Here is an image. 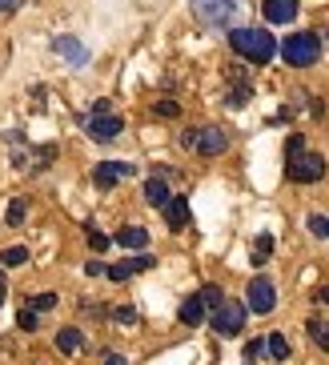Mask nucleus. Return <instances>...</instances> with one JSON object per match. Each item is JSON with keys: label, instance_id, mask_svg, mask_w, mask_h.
Instances as JSON below:
<instances>
[{"label": "nucleus", "instance_id": "obj_26", "mask_svg": "<svg viewBox=\"0 0 329 365\" xmlns=\"http://www.w3.org/2000/svg\"><path fill=\"white\" fill-rule=\"evenodd\" d=\"M56 305V293H36V297H32V309L36 313H49Z\"/></svg>", "mask_w": 329, "mask_h": 365}, {"label": "nucleus", "instance_id": "obj_6", "mask_svg": "<svg viewBox=\"0 0 329 365\" xmlns=\"http://www.w3.org/2000/svg\"><path fill=\"white\" fill-rule=\"evenodd\" d=\"M245 317H249V305H241V301H221L217 309H213L209 325L221 337H237V333L245 329Z\"/></svg>", "mask_w": 329, "mask_h": 365}, {"label": "nucleus", "instance_id": "obj_31", "mask_svg": "<svg viewBox=\"0 0 329 365\" xmlns=\"http://www.w3.org/2000/svg\"><path fill=\"white\" fill-rule=\"evenodd\" d=\"M261 354H265V341H249V345H245V357H249V361L261 357Z\"/></svg>", "mask_w": 329, "mask_h": 365}, {"label": "nucleus", "instance_id": "obj_10", "mask_svg": "<svg viewBox=\"0 0 329 365\" xmlns=\"http://www.w3.org/2000/svg\"><path fill=\"white\" fill-rule=\"evenodd\" d=\"M121 177H133V165H128V161H101V165H96V173H93V181L101 185V189H113Z\"/></svg>", "mask_w": 329, "mask_h": 365}, {"label": "nucleus", "instance_id": "obj_16", "mask_svg": "<svg viewBox=\"0 0 329 365\" xmlns=\"http://www.w3.org/2000/svg\"><path fill=\"white\" fill-rule=\"evenodd\" d=\"M169 185L161 181V177H149V181H145V201L153 205V209H165V201H169Z\"/></svg>", "mask_w": 329, "mask_h": 365}, {"label": "nucleus", "instance_id": "obj_11", "mask_svg": "<svg viewBox=\"0 0 329 365\" xmlns=\"http://www.w3.org/2000/svg\"><path fill=\"white\" fill-rule=\"evenodd\" d=\"M261 12H265L269 24H289L293 16H298V0H265Z\"/></svg>", "mask_w": 329, "mask_h": 365}, {"label": "nucleus", "instance_id": "obj_14", "mask_svg": "<svg viewBox=\"0 0 329 365\" xmlns=\"http://www.w3.org/2000/svg\"><path fill=\"white\" fill-rule=\"evenodd\" d=\"M117 245H125V249H145L149 245V229L145 225H125L117 233Z\"/></svg>", "mask_w": 329, "mask_h": 365}, {"label": "nucleus", "instance_id": "obj_8", "mask_svg": "<svg viewBox=\"0 0 329 365\" xmlns=\"http://www.w3.org/2000/svg\"><path fill=\"white\" fill-rule=\"evenodd\" d=\"M121 129H125V120L113 117V113H88L85 117V133L93 140H117Z\"/></svg>", "mask_w": 329, "mask_h": 365}, {"label": "nucleus", "instance_id": "obj_25", "mask_svg": "<svg viewBox=\"0 0 329 365\" xmlns=\"http://www.w3.org/2000/svg\"><path fill=\"white\" fill-rule=\"evenodd\" d=\"M16 322H21L24 333H36V329H41V322H36V309H21V317H16Z\"/></svg>", "mask_w": 329, "mask_h": 365}, {"label": "nucleus", "instance_id": "obj_12", "mask_svg": "<svg viewBox=\"0 0 329 365\" xmlns=\"http://www.w3.org/2000/svg\"><path fill=\"white\" fill-rule=\"evenodd\" d=\"M165 221H169L173 233L189 229V201H185V197H169V201H165Z\"/></svg>", "mask_w": 329, "mask_h": 365}, {"label": "nucleus", "instance_id": "obj_19", "mask_svg": "<svg viewBox=\"0 0 329 365\" xmlns=\"http://www.w3.org/2000/svg\"><path fill=\"white\" fill-rule=\"evenodd\" d=\"M305 329H309V337H313L321 349H329V322H321V317H309Z\"/></svg>", "mask_w": 329, "mask_h": 365}, {"label": "nucleus", "instance_id": "obj_20", "mask_svg": "<svg viewBox=\"0 0 329 365\" xmlns=\"http://www.w3.org/2000/svg\"><path fill=\"white\" fill-rule=\"evenodd\" d=\"M269 253H273V237H269V233H261V237H257L253 257H249V261H253V265H265V261H269Z\"/></svg>", "mask_w": 329, "mask_h": 365}, {"label": "nucleus", "instance_id": "obj_4", "mask_svg": "<svg viewBox=\"0 0 329 365\" xmlns=\"http://www.w3.org/2000/svg\"><path fill=\"white\" fill-rule=\"evenodd\" d=\"M285 177L289 181H298V185L321 181V177H325V157H321V153H309V149L289 153L285 157Z\"/></svg>", "mask_w": 329, "mask_h": 365}, {"label": "nucleus", "instance_id": "obj_9", "mask_svg": "<svg viewBox=\"0 0 329 365\" xmlns=\"http://www.w3.org/2000/svg\"><path fill=\"white\" fill-rule=\"evenodd\" d=\"M53 53H56V56H64V61H69L73 68L88 65V48H85L81 41H76V36H56V41H53Z\"/></svg>", "mask_w": 329, "mask_h": 365}, {"label": "nucleus", "instance_id": "obj_21", "mask_svg": "<svg viewBox=\"0 0 329 365\" xmlns=\"http://www.w3.org/2000/svg\"><path fill=\"white\" fill-rule=\"evenodd\" d=\"M24 261H29V249H24V245H12V249H4V253H0V265H9V269L24 265Z\"/></svg>", "mask_w": 329, "mask_h": 365}, {"label": "nucleus", "instance_id": "obj_18", "mask_svg": "<svg viewBox=\"0 0 329 365\" xmlns=\"http://www.w3.org/2000/svg\"><path fill=\"white\" fill-rule=\"evenodd\" d=\"M265 349H269V357H273V361H285V357H289L285 333H269V337H265Z\"/></svg>", "mask_w": 329, "mask_h": 365}, {"label": "nucleus", "instance_id": "obj_37", "mask_svg": "<svg viewBox=\"0 0 329 365\" xmlns=\"http://www.w3.org/2000/svg\"><path fill=\"white\" fill-rule=\"evenodd\" d=\"M0 305H4V293H0Z\"/></svg>", "mask_w": 329, "mask_h": 365}, {"label": "nucleus", "instance_id": "obj_24", "mask_svg": "<svg viewBox=\"0 0 329 365\" xmlns=\"http://www.w3.org/2000/svg\"><path fill=\"white\" fill-rule=\"evenodd\" d=\"M201 301H205V309H217V305H221V289H217V285H205L201 289Z\"/></svg>", "mask_w": 329, "mask_h": 365}, {"label": "nucleus", "instance_id": "obj_5", "mask_svg": "<svg viewBox=\"0 0 329 365\" xmlns=\"http://www.w3.org/2000/svg\"><path fill=\"white\" fill-rule=\"evenodd\" d=\"M181 145L193 153H201V157H221L229 149V137H225L217 125H201V129H185L181 133Z\"/></svg>", "mask_w": 329, "mask_h": 365}, {"label": "nucleus", "instance_id": "obj_3", "mask_svg": "<svg viewBox=\"0 0 329 365\" xmlns=\"http://www.w3.org/2000/svg\"><path fill=\"white\" fill-rule=\"evenodd\" d=\"M277 53L285 56V65H293V68H309V65H318L321 41H318V33H293V36H285V44H281Z\"/></svg>", "mask_w": 329, "mask_h": 365}, {"label": "nucleus", "instance_id": "obj_33", "mask_svg": "<svg viewBox=\"0 0 329 365\" xmlns=\"http://www.w3.org/2000/svg\"><path fill=\"white\" fill-rule=\"evenodd\" d=\"M85 273H88V277H101V273H105V265H101V261H88Z\"/></svg>", "mask_w": 329, "mask_h": 365}, {"label": "nucleus", "instance_id": "obj_30", "mask_svg": "<svg viewBox=\"0 0 329 365\" xmlns=\"http://www.w3.org/2000/svg\"><path fill=\"white\" fill-rule=\"evenodd\" d=\"M113 322L133 325V322H137V309H128V305H121V309H113Z\"/></svg>", "mask_w": 329, "mask_h": 365}, {"label": "nucleus", "instance_id": "obj_22", "mask_svg": "<svg viewBox=\"0 0 329 365\" xmlns=\"http://www.w3.org/2000/svg\"><path fill=\"white\" fill-rule=\"evenodd\" d=\"M249 97H253V88L245 85H233V93H229V108H241V105H249Z\"/></svg>", "mask_w": 329, "mask_h": 365}, {"label": "nucleus", "instance_id": "obj_2", "mask_svg": "<svg viewBox=\"0 0 329 365\" xmlns=\"http://www.w3.org/2000/svg\"><path fill=\"white\" fill-rule=\"evenodd\" d=\"M189 9L205 29H237L245 0H189Z\"/></svg>", "mask_w": 329, "mask_h": 365}, {"label": "nucleus", "instance_id": "obj_7", "mask_svg": "<svg viewBox=\"0 0 329 365\" xmlns=\"http://www.w3.org/2000/svg\"><path fill=\"white\" fill-rule=\"evenodd\" d=\"M245 305H249L253 313H273V305H277L273 281H269V277H253V281H249V289H245Z\"/></svg>", "mask_w": 329, "mask_h": 365}, {"label": "nucleus", "instance_id": "obj_13", "mask_svg": "<svg viewBox=\"0 0 329 365\" xmlns=\"http://www.w3.org/2000/svg\"><path fill=\"white\" fill-rule=\"evenodd\" d=\"M153 265H157V257H145V253H141V257H133V261H121V265L105 269V273H108L113 281H128L133 273H141V269H153Z\"/></svg>", "mask_w": 329, "mask_h": 365}, {"label": "nucleus", "instance_id": "obj_1", "mask_svg": "<svg viewBox=\"0 0 329 365\" xmlns=\"http://www.w3.org/2000/svg\"><path fill=\"white\" fill-rule=\"evenodd\" d=\"M229 44H233V53L245 56V61H253V65H269L277 53V41L273 33H265V29H229Z\"/></svg>", "mask_w": 329, "mask_h": 365}, {"label": "nucleus", "instance_id": "obj_17", "mask_svg": "<svg viewBox=\"0 0 329 365\" xmlns=\"http://www.w3.org/2000/svg\"><path fill=\"white\" fill-rule=\"evenodd\" d=\"M181 322H185V325H201V322H205V301H201V293H193V297L181 305Z\"/></svg>", "mask_w": 329, "mask_h": 365}, {"label": "nucleus", "instance_id": "obj_34", "mask_svg": "<svg viewBox=\"0 0 329 365\" xmlns=\"http://www.w3.org/2000/svg\"><path fill=\"white\" fill-rule=\"evenodd\" d=\"M21 4H24V0H0V12H16Z\"/></svg>", "mask_w": 329, "mask_h": 365}, {"label": "nucleus", "instance_id": "obj_28", "mask_svg": "<svg viewBox=\"0 0 329 365\" xmlns=\"http://www.w3.org/2000/svg\"><path fill=\"white\" fill-rule=\"evenodd\" d=\"M153 113H157V117H177L181 105H177V101H157V108H153Z\"/></svg>", "mask_w": 329, "mask_h": 365}, {"label": "nucleus", "instance_id": "obj_27", "mask_svg": "<svg viewBox=\"0 0 329 365\" xmlns=\"http://www.w3.org/2000/svg\"><path fill=\"white\" fill-rule=\"evenodd\" d=\"M309 233H313V237H329V217L313 213V217H309Z\"/></svg>", "mask_w": 329, "mask_h": 365}, {"label": "nucleus", "instance_id": "obj_23", "mask_svg": "<svg viewBox=\"0 0 329 365\" xmlns=\"http://www.w3.org/2000/svg\"><path fill=\"white\" fill-rule=\"evenodd\" d=\"M24 213H29V205H24V201H12V205H9V213H4V221L16 229V225H24Z\"/></svg>", "mask_w": 329, "mask_h": 365}, {"label": "nucleus", "instance_id": "obj_15", "mask_svg": "<svg viewBox=\"0 0 329 365\" xmlns=\"http://www.w3.org/2000/svg\"><path fill=\"white\" fill-rule=\"evenodd\" d=\"M56 349H61V354H81V349H85V333L73 329V325L61 329V333H56Z\"/></svg>", "mask_w": 329, "mask_h": 365}, {"label": "nucleus", "instance_id": "obj_35", "mask_svg": "<svg viewBox=\"0 0 329 365\" xmlns=\"http://www.w3.org/2000/svg\"><path fill=\"white\" fill-rule=\"evenodd\" d=\"M318 297H321V301H325V305H329V285H321V289H318Z\"/></svg>", "mask_w": 329, "mask_h": 365}, {"label": "nucleus", "instance_id": "obj_36", "mask_svg": "<svg viewBox=\"0 0 329 365\" xmlns=\"http://www.w3.org/2000/svg\"><path fill=\"white\" fill-rule=\"evenodd\" d=\"M0 293H4V277H0Z\"/></svg>", "mask_w": 329, "mask_h": 365}, {"label": "nucleus", "instance_id": "obj_32", "mask_svg": "<svg viewBox=\"0 0 329 365\" xmlns=\"http://www.w3.org/2000/svg\"><path fill=\"white\" fill-rule=\"evenodd\" d=\"M301 149H305V140H301V137H289V145H285V157H289V153H301Z\"/></svg>", "mask_w": 329, "mask_h": 365}, {"label": "nucleus", "instance_id": "obj_29", "mask_svg": "<svg viewBox=\"0 0 329 365\" xmlns=\"http://www.w3.org/2000/svg\"><path fill=\"white\" fill-rule=\"evenodd\" d=\"M88 245H93V249H96V253H105V249H108V245H113V241H108V237H105V233H96V229H88Z\"/></svg>", "mask_w": 329, "mask_h": 365}]
</instances>
